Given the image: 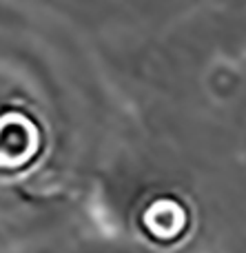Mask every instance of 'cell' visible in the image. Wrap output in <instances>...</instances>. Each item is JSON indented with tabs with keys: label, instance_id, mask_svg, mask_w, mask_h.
Listing matches in <instances>:
<instances>
[{
	"label": "cell",
	"instance_id": "cell-1",
	"mask_svg": "<svg viewBox=\"0 0 246 253\" xmlns=\"http://www.w3.org/2000/svg\"><path fill=\"white\" fill-rule=\"evenodd\" d=\"M184 211H180V207H176L173 202H158L153 209L149 211V224L153 229V233L162 238L176 236L177 229L184 227Z\"/></svg>",
	"mask_w": 246,
	"mask_h": 253
}]
</instances>
